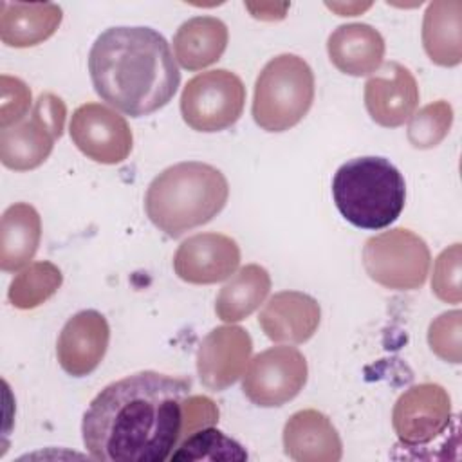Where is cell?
<instances>
[{
    "label": "cell",
    "mask_w": 462,
    "mask_h": 462,
    "mask_svg": "<svg viewBox=\"0 0 462 462\" xmlns=\"http://www.w3.org/2000/svg\"><path fill=\"white\" fill-rule=\"evenodd\" d=\"M189 377L153 370L105 386L88 404L83 444L103 462H162L182 439Z\"/></svg>",
    "instance_id": "cell-1"
},
{
    "label": "cell",
    "mask_w": 462,
    "mask_h": 462,
    "mask_svg": "<svg viewBox=\"0 0 462 462\" xmlns=\"http://www.w3.org/2000/svg\"><path fill=\"white\" fill-rule=\"evenodd\" d=\"M96 94L130 117L166 106L175 96L180 72L170 43L152 27H110L88 54Z\"/></svg>",
    "instance_id": "cell-2"
},
{
    "label": "cell",
    "mask_w": 462,
    "mask_h": 462,
    "mask_svg": "<svg viewBox=\"0 0 462 462\" xmlns=\"http://www.w3.org/2000/svg\"><path fill=\"white\" fill-rule=\"evenodd\" d=\"M229 184L206 162L186 161L162 170L148 186L144 209L155 227L170 238L208 224L226 206Z\"/></svg>",
    "instance_id": "cell-3"
},
{
    "label": "cell",
    "mask_w": 462,
    "mask_h": 462,
    "mask_svg": "<svg viewBox=\"0 0 462 462\" xmlns=\"http://www.w3.org/2000/svg\"><path fill=\"white\" fill-rule=\"evenodd\" d=\"M332 199L341 217L359 229L388 227L406 202L402 173L384 157H356L337 168Z\"/></svg>",
    "instance_id": "cell-4"
},
{
    "label": "cell",
    "mask_w": 462,
    "mask_h": 462,
    "mask_svg": "<svg viewBox=\"0 0 462 462\" xmlns=\"http://www.w3.org/2000/svg\"><path fill=\"white\" fill-rule=\"evenodd\" d=\"M314 72L296 54H280L265 63L254 83L253 119L265 132L296 126L314 101Z\"/></svg>",
    "instance_id": "cell-5"
},
{
    "label": "cell",
    "mask_w": 462,
    "mask_h": 462,
    "mask_svg": "<svg viewBox=\"0 0 462 462\" xmlns=\"http://www.w3.org/2000/svg\"><path fill=\"white\" fill-rule=\"evenodd\" d=\"M363 265L375 283L393 291H413L424 285L431 254L417 233L395 227L365 242Z\"/></svg>",
    "instance_id": "cell-6"
},
{
    "label": "cell",
    "mask_w": 462,
    "mask_h": 462,
    "mask_svg": "<svg viewBox=\"0 0 462 462\" xmlns=\"http://www.w3.org/2000/svg\"><path fill=\"white\" fill-rule=\"evenodd\" d=\"M67 106L52 92L38 96L31 114L0 132V161L14 171L38 168L51 155L56 139L63 135Z\"/></svg>",
    "instance_id": "cell-7"
},
{
    "label": "cell",
    "mask_w": 462,
    "mask_h": 462,
    "mask_svg": "<svg viewBox=\"0 0 462 462\" xmlns=\"http://www.w3.org/2000/svg\"><path fill=\"white\" fill-rule=\"evenodd\" d=\"M245 105L242 79L226 69L200 72L191 78L180 94L184 123L197 132H220L233 126Z\"/></svg>",
    "instance_id": "cell-8"
},
{
    "label": "cell",
    "mask_w": 462,
    "mask_h": 462,
    "mask_svg": "<svg viewBox=\"0 0 462 462\" xmlns=\"http://www.w3.org/2000/svg\"><path fill=\"white\" fill-rule=\"evenodd\" d=\"M307 375V359L298 348L271 346L251 359L242 375V392L256 406H283L303 390Z\"/></svg>",
    "instance_id": "cell-9"
},
{
    "label": "cell",
    "mask_w": 462,
    "mask_h": 462,
    "mask_svg": "<svg viewBox=\"0 0 462 462\" xmlns=\"http://www.w3.org/2000/svg\"><path fill=\"white\" fill-rule=\"evenodd\" d=\"M451 420V399L444 386L420 383L410 386L393 404L392 426L406 448H422L440 437Z\"/></svg>",
    "instance_id": "cell-10"
},
{
    "label": "cell",
    "mask_w": 462,
    "mask_h": 462,
    "mask_svg": "<svg viewBox=\"0 0 462 462\" xmlns=\"http://www.w3.org/2000/svg\"><path fill=\"white\" fill-rule=\"evenodd\" d=\"M69 132L76 148L101 164L123 162L134 146L126 119L101 103L78 106L72 112Z\"/></svg>",
    "instance_id": "cell-11"
},
{
    "label": "cell",
    "mask_w": 462,
    "mask_h": 462,
    "mask_svg": "<svg viewBox=\"0 0 462 462\" xmlns=\"http://www.w3.org/2000/svg\"><path fill=\"white\" fill-rule=\"evenodd\" d=\"M253 352L249 332L238 325L213 328L199 345L197 374L211 392H222L235 384L245 372Z\"/></svg>",
    "instance_id": "cell-12"
},
{
    "label": "cell",
    "mask_w": 462,
    "mask_h": 462,
    "mask_svg": "<svg viewBox=\"0 0 462 462\" xmlns=\"http://www.w3.org/2000/svg\"><path fill=\"white\" fill-rule=\"evenodd\" d=\"M240 265L238 244L222 233H199L175 251V274L188 283L209 285L227 280Z\"/></svg>",
    "instance_id": "cell-13"
},
{
    "label": "cell",
    "mask_w": 462,
    "mask_h": 462,
    "mask_svg": "<svg viewBox=\"0 0 462 462\" xmlns=\"http://www.w3.org/2000/svg\"><path fill=\"white\" fill-rule=\"evenodd\" d=\"M419 105V85L399 61L383 63L365 83V106L374 123L384 128L404 125Z\"/></svg>",
    "instance_id": "cell-14"
},
{
    "label": "cell",
    "mask_w": 462,
    "mask_h": 462,
    "mask_svg": "<svg viewBox=\"0 0 462 462\" xmlns=\"http://www.w3.org/2000/svg\"><path fill=\"white\" fill-rule=\"evenodd\" d=\"M108 341L110 327L106 318L94 309L79 310L67 319L58 336V363L69 375L85 377L103 361Z\"/></svg>",
    "instance_id": "cell-15"
},
{
    "label": "cell",
    "mask_w": 462,
    "mask_h": 462,
    "mask_svg": "<svg viewBox=\"0 0 462 462\" xmlns=\"http://www.w3.org/2000/svg\"><path fill=\"white\" fill-rule=\"evenodd\" d=\"M321 321L319 303L300 291H282L260 310L258 325L274 343L300 345L309 341Z\"/></svg>",
    "instance_id": "cell-16"
},
{
    "label": "cell",
    "mask_w": 462,
    "mask_h": 462,
    "mask_svg": "<svg viewBox=\"0 0 462 462\" xmlns=\"http://www.w3.org/2000/svg\"><path fill=\"white\" fill-rule=\"evenodd\" d=\"M283 451L296 462H337L343 457V442L330 419L314 410L292 413L283 426Z\"/></svg>",
    "instance_id": "cell-17"
},
{
    "label": "cell",
    "mask_w": 462,
    "mask_h": 462,
    "mask_svg": "<svg viewBox=\"0 0 462 462\" xmlns=\"http://www.w3.org/2000/svg\"><path fill=\"white\" fill-rule=\"evenodd\" d=\"M384 40L368 23H345L332 31L327 52L332 65L348 76L374 74L384 58Z\"/></svg>",
    "instance_id": "cell-18"
},
{
    "label": "cell",
    "mask_w": 462,
    "mask_h": 462,
    "mask_svg": "<svg viewBox=\"0 0 462 462\" xmlns=\"http://www.w3.org/2000/svg\"><path fill=\"white\" fill-rule=\"evenodd\" d=\"M63 11L58 4H0V38L7 47L25 49L49 40L60 27Z\"/></svg>",
    "instance_id": "cell-19"
},
{
    "label": "cell",
    "mask_w": 462,
    "mask_h": 462,
    "mask_svg": "<svg viewBox=\"0 0 462 462\" xmlns=\"http://www.w3.org/2000/svg\"><path fill=\"white\" fill-rule=\"evenodd\" d=\"M227 40L229 32L220 18L193 16L177 29L173 56L186 70H202L222 58Z\"/></svg>",
    "instance_id": "cell-20"
},
{
    "label": "cell",
    "mask_w": 462,
    "mask_h": 462,
    "mask_svg": "<svg viewBox=\"0 0 462 462\" xmlns=\"http://www.w3.org/2000/svg\"><path fill=\"white\" fill-rule=\"evenodd\" d=\"M42 240L40 213L27 202L11 204L0 222V269L14 273L29 265Z\"/></svg>",
    "instance_id": "cell-21"
},
{
    "label": "cell",
    "mask_w": 462,
    "mask_h": 462,
    "mask_svg": "<svg viewBox=\"0 0 462 462\" xmlns=\"http://www.w3.org/2000/svg\"><path fill=\"white\" fill-rule=\"evenodd\" d=\"M422 45L428 58L440 67L462 61V2L435 0L422 20Z\"/></svg>",
    "instance_id": "cell-22"
},
{
    "label": "cell",
    "mask_w": 462,
    "mask_h": 462,
    "mask_svg": "<svg viewBox=\"0 0 462 462\" xmlns=\"http://www.w3.org/2000/svg\"><path fill=\"white\" fill-rule=\"evenodd\" d=\"M271 276L265 267L249 263L220 289L215 300V312L226 323H236L251 316L269 296Z\"/></svg>",
    "instance_id": "cell-23"
},
{
    "label": "cell",
    "mask_w": 462,
    "mask_h": 462,
    "mask_svg": "<svg viewBox=\"0 0 462 462\" xmlns=\"http://www.w3.org/2000/svg\"><path fill=\"white\" fill-rule=\"evenodd\" d=\"M61 283L63 274L58 265L47 260L32 262L13 278L7 298L14 309L31 310L54 296Z\"/></svg>",
    "instance_id": "cell-24"
},
{
    "label": "cell",
    "mask_w": 462,
    "mask_h": 462,
    "mask_svg": "<svg viewBox=\"0 0 462 462\" xmlns=\"http://www.w3.org/2000/svg\"><path fill=\"white\" fill-rule=\"evenodd\" d=\"M171 460H247V453L231 437L213 426L202 428L180 440Z\"/></svg>",
    "instance_id": "cell-25"
},
{
    "label": "cell",
    "mask_w": 462,
    "mask_h": 462,
    "mask_svg": "<svg viewBox=\"0 0 462 462\" xmlns=\"http://www.w3.org/2000/svg\"><path fill=\"white\" fill-rule=\"evenodd\" d=\"M408 121L406 135L410 144L419 150L435 148L449 134L453 125V108L448 101L439 99L422 106L419 112H413Z\"/></svg>",
    "instance_id": "cell-26"
},
{
    "label": "cell",
    "mask_w": 462,
    "mask_h": 462,
    "mask_svg": "<svg viewBox=\"0 0 462 462\" xmlns=\"http://www.w3.org/2000/svg\"><path fill=\"white\" fill-rule=\"evenodd\" d=\"M462 312L458 309L442 312L428 328V345L435 356L442 361L458 365L462 359Z\"/></svg>",
    "instance_id": "cell-27"
},
{
    "label": "cell",
    "mask_w": 462,
    "mask_h": 462,
    "mask_svg": "<svg viewBox=\"0 0 462 462\" xmlns=\"http://www.w3.org/2000/svg\"><path fill=\"white\" fill-rule=\"evenodd\" d=\"M460 244L446 247L433 263L431 291L446 303H460Z\"/></svg>",
    "instance_id": "cell-28"
},
{
    "label": "cell",
    "mask_w": 462,
    "mask_h": 462,
    "mask_svg": "<svg viewBox=\"0 0 462 462\" xmlns=\"http://www.w3.org/2000/svg\"><path fill=\"white\" fill-rule=\"evenodd\" d=\"M2 99H0V128H9L29 114L32 101L31 88L18 78L2 74Z\"/></svg>",
    "instance_id": "cell-29"
},
{
    "label": "cell",
    "mask_w": 462,
    "mask_h": 462,
    "mask_svg": "<svg viewBox=\"0 0 462 462\" xmlns=\"http://www.w3.org/2000/svg\"><path fill=\"white\" fill-rule=\"evenodd\" d=\"M217 422H218V408L209 397L193 395L184 399L182 439L202 428L215 426Z\"/></svg>",
    "instance_id": "cell-30"
},
{
    "label": "cell",
    "mask_w": 462,
    "mask_h": 462,
    "mask_svg": "<svg viewBox=\"0 0 462 462\" xmlns=\"http://www.w3.org/2000/svg\"><path fill=\"white\" fill-rule=\"evenodd\" d=\"M245 7L253 13L254 18L260 20H282L285 16V11L289 9V4H245Z\"/></svg>",
    "instance_id": "cell-31"
},
{
    "label": "cell",
    "mask_w": 462,
    "mask_h": 462,
    "mask_svg": "<svg viewBox=\"0 0 462 462\" xmlns=\"http://www.w3.org/2000/svg\"><path fill=\"white\" fill-rule=\"evenodd\" d=\"M330 9H336L339 13V16H356L359 11L370 7V4H346V5H341V4H327Z\"/></svg>",
    "instance_id": "cell-32"
}]
</instances>
